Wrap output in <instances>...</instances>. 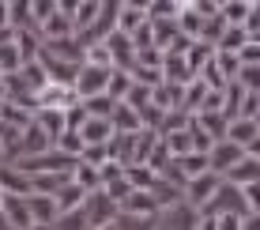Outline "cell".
I'll use <instances>...</instances> for the list:
<instances>
[{
	"label": "cell",
	"instance_id": "5",
	"mask_svg": "<svg viewBox=\"0 0 260 230\" xmlns=\"http://www.w3.org/2000/svg\"><path fill=\"white\" fill-rule=\"evenodd\" d=\"M226 140L238 144L245 155H256V147H260V121H245V117L230 121L226 125Z\"/></svg>",
	"mask_w": 260,
	"mask_h": 230
},
{
	"label": "cell",
	"instance_id": "4",
	"mask_svg": "<svg viewBox=\"0 0 260 230\" xmlns=\"http://www.w3.org/2000/svg\"><path fill=\"white\" fill-rule=\"evenodd\" d=\"M241 158H245V151H241L238 144H230V140H215V144L208 147V170L222 178V174H226L234 162H241Z\"/></svg>",
	"mask_w": 260,
	"mask_h": 230
},
{
	"label": "cell",
	"instance_id": "23",
	"mask_svg": "<svg viewBox=\"0 0 260 230\" xmlns=\"http://www.w3.org/2000/svg\"><path fill=\"white\" fill-rule=\"evenodd\" d=\"M241 230H260V219L256 215H245V219H241Z\"/></svg>",
	"mask_w": 260,
	"mask_h": 230
},
{
	"label": "cell",
	"instance_id": "18",
	"mask_svg": "<svg viewBox=\"0 0 260 230\" xmlns=\"http://www.w3.org/2000/svg\"><path fill=\"white\" fill-rule=\"evenodd\" d=\"M132 87V79L128 72H110V83H106V98H113V102H121L124 98V91Z\"/></svg>",
	"mask_w": 260,
	"mask_h": 230
},
{
	"label": "cell",
	"instance_id": "2",
	"mask_svg": "<svg viewBox=\"0 0 260 230\" xmlns=\"http://www.w3.org/2000/svg\"><path fill=\"white\" fill-rule=\"evenodd\" d=\"M219 185H222L219 174H211V170H208V174H196V178H189V181L181 185V200H185L189 208L204 211V204L215 196V189H219Z\"/></svg>",
	"mask_w": 260,
	"mask_h": 230
},
{
	"label": "cell",
	"instance_id": "21",
	"mask_svg": "<svg viewBox=\"0 0 260 230\" xmlns=\"http://www.w3.org/2000/svg\"><path fill=\"white\" fill-rule=\"evenodd\" d=\"M238 64H260V42H245L238 49Z\"/></svg>",
	"mask_w": 260,
	"mask_h": 230
},
{
	"label": "cell",
	"instance_id": "12",
	"mask_svg": "<svg viewBox=\"0 0 260 230\" xmlns=\"http://www.w3.org/2000/svg\"><path fill=\"white\" fill-rule=\"evenodd\" d=\"M151 106H155L158 113L181 110V87H177V83H158V87H151Z\"/></svg>",
	"mask_w": 260,
	"mask_h": 230
},
{
	"label": "cell",
	"instance_id": "11",
	"mask_svg": "<svg viewBox=\"0 0 260 230\" xmlns=\"http://www.w3.org/2000/svg\"><path fill=\"white\" fill-rule=\"evenodd\" d=\"M83 196H87V192L79 189V185H72V178H68L57 192H53V204H57V219H60V215H68V211H79Z\"/></svg>",
	"mask_w": 260,
	"mask_h": 230
},
{
	"label": "cell",
	"instance_id": "3",
	"mask_svg": "<svg viewBox=\"0 0 260 230\" xmlns=\"http://www.w3.org/2000/svg\"><path fill=\"white\" fill-rule=\"evenodd\" d=\"M196 226H200V211L189 208L185 200H181V204L162 208L155 215V230H196Z\"/></svg>",
	"mask_w": 260,
	"mask_h": 230
},
{
	"label": "cell",
	"instance_id": "14",
	"mask_svg": "<svg viewBox=\"0 0 260 230\" xmlns=\"http://www.w3.org/2000/svg\"><path fill=\"white\" fill-rule=\"evenodd\" d=\"M192 121H196V128H204L211 140H226V125H230V121L222 117V113H208V110H204V113H196Z\"/></svg>",
	"mask_w": 260,
	"mask_h": 230
},
{
	"label": "cell",
	"instance_id": "19",
	"mask_svg": "<svg viewBox=\"0 0 260 230\" xmlns=\"http://www.w3.org/2000/svg\"><path fill=\"white\" fill-rule=\"evenodd\" d=\"M113 230H155V219H132V215H117Z\"/></svg>",
	"mask_w": 260,
	"mask_h": 230
},
{
	"label": "cell",
	"instance_id": "17",
	"mask_svg": "<svg viewBox=\"0 0 260 230\" xmlns=\"http://www.w3.org/2000/svg\"><path fill=\"white\" fill-rule=\"evenodd\" d=\"M26 12H30V23H34V30H38V26L57 12V4H53V0H26Z\"/></svg>",
	"mask_w": 260,
	"mask_h": 230
},
{
	"label": "cell",
	"instance_id": "16",
	"mask_svg": "<svg viewBox=\"0 0 260 230\" xmlns=\"http://www.w3.org/2000/svg\"><path fill=\"white\" fill-rule=\"evenodd\" d=\"M245 42H253V38H249V34L241 30V26H226V30H222V38H219V46H215V49H219V53H238L241 46H245Z\"/></svg>",
	"mask_w": 260,
	"mask_h": 230
},
{
	"label": "cell",
	"instance_id": "1",
	"mask_svg": "<svg viewBox=\"0 0 260 230\" xmlns=\"http://www.w3.org/2000/svg\"><path fill=\"white\" fill-rule=\"evenodd\" d=\"M79 215L87 219V226H91V230H98V226H113V219H117L121 211H117V204H113L102 189H94V192H87V196H83Z\"/></svg>",
	"mask_w": 260,
	"mask_h": 230
},
{
	"label": "cell",
	"instance_id": "13",
	"mask_svg": "<svg viewBox=\"0 0 260 230\" xmlns=\"http://www.w3.org/2000/svg\"><path fill=\"white\" fill-rule=\"evenodd\" d=\"M34 125L49 136V144H57V136L64 132V113L60 110H34Z\"/></svg>",
	"mask_w": 260,
	"mask_h": 230
},
{
	"label": "cell",
	"instance_id": "25",
	"mask_svg": "<svg viewBox=\"0 0 260 230\" xmlns=\"http://www.w3.org/2000/svg\"><path fill=\"white\" fill-rule=\"evenodd\" d=\"M98 230H113V226H98Z\"/></svg>",
	"mask_w": 260,
	"mask_h": 230
},
{
	"label": "cell",
	"instance_id": "7",
	"mask_svg": "<svg viewBox=\"0 0 260 230\" xmlns=\"http://www.w3.org/2000/svg\"><path fill=\"white\" fill-rule=\"evenodd\" d=\"M222 181H226V185H234V189L256 185V181H260V158H256V155H245L241 162H234L226 174H222Z\"/></svg>",
	"mask_w": 260,
	"mask_h": 230
},
{
	"label": "cell",
	"instance_id": "22",
	"mask_svg": "<svg viewBox=\"0 0 260 230\" xmlns=\"http://www.w3.org/2000/svg\"><path fill=\"white\" fill-rule=\"evenodd\" d=\"M241 219L245 215H215L211 223H215V230H241Z\"/></svg>",
	"mask_w": 260,
	"mask_h": 230
},
{
	"label": "cell",
	"instance_id": "10",
	"mask_svg": "<svg viewBox=\"0 0 260 230\" xmlns=\"http://www.w3.org/2000/svg\"><path fill=\"white\" fill-rule=\"evenodd\" d=\"M26 208H30L34 226H53V223H57V204H53V196L30 192V196H26Z\"/></svg>",
	"mask_w": 260,
	"mask_h": 230
},
{
	"label": "cell",
	"instance_id": "20",
	"mask_svg": "<svg viewBox=\"0 0 260 230\" xmlns=\"http://www.w3.org/2000/svg\"><path fill=\"white\" fill-rule=\"evenodd\" d=\"M49 230H91V226H87V219L79 215V211H68V215H60Z\"/></svg>",
	"mask_w": 260,
	"mask_h": 230
},
{
	"label": "cell",
	"instance_id": "8",
	"mask_svg": "<svg viewBox=\"0 0 260 230\" xmlns=\"http://www.w3.org/2000/svg\"><path fill=\"white\" fill-rule=\"evenodd\" d=\"M0 196H30V178L12 162H0Z\"/></svg>",
	"mask_w": 260,
	"mask_h": 230
},
{
	"label": "cell",
	"instance_id": "24",
	"mask_svg": "<svg viewBox=\"0 0 260 230\" xmlns=\"http://www.w3.org/2000/svg\"><path fill=\"white\" fill-rule=\"evenodd\" d=\"M0 30H12V23H8V4L0 0Z\"/></svg>",
	"mask_w": 260,
	"mask_h": 230
},
{
	"label": "cell",
	"instance_id": "15",
	"mask_svg": "<svg viewBox=\"0 0 260 230\" xmlns=\"http://www.w3.org/2000/svg\"><path fill=\"white\" fill-rule=\"evenodd\" d=\"M174 162H177V170H181L185 181L196 178V174H208V155H200V151H189V155L174 158Z\"/></svg>",
	"mask_w": 260,
	"mask_h": 230
},
{
	"label": "cell",
	"instance_id": "6",
	"mask_svg": "<svg viewBox=\"0 0 260 230\" xmlns=\"http://www.w3.org/2000/svg\"><path fill=\"white\" fill-rule=\"evenodd\" d=\"M0 211H4L8 230H34L30 208H26V196H0Z\"/></svg>",
	"mask_w": 260,
	"mask_h": 230
},
{
	"label": "cell",
	"instance_id": "9",
	"mask_svg": "<svg viewBox=\"0 0 260 230\" xmlns=\"http://www.w3.org/2000/svg\"><path fill=\"white\" fill-rule=\"evenodd\" d=\"M143 23H147V8H143V4H117V26H113L117 34L132 38Z\"/></svg>",
	"mask_w": 260,
	"mask_h": 230
}]
</instances>
